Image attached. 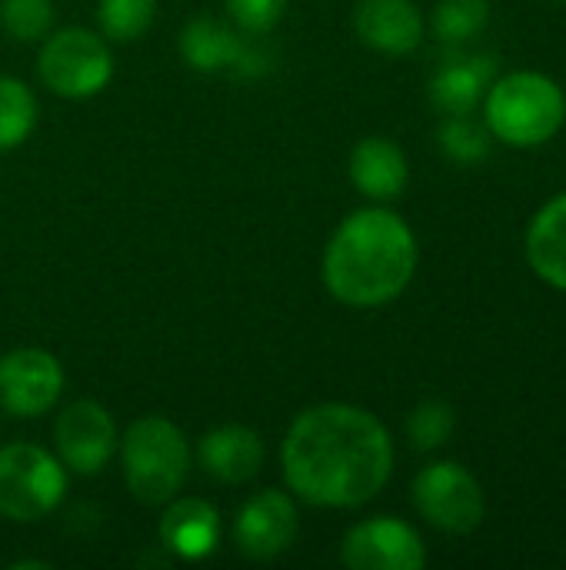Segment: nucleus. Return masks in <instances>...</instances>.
I'll use <instances>...</instances> for the list:
<instances>
[{
  "mask_svg": "<svg viewBox=\"0 0 566 570\" xmlns=\"http://www.w3.org/2000/svg\"><path fill=\"white\" fill-rule=\"evenodd\" d=\"M53 441L60 464L73 474H100L117 448V428L103 404L73 401L60 411L53 424Z\"/></svg>",
  "mask_w": 566,
  "mask_h": 570,
  "instance_id": "9d476101",
  "label": "nucleus"
},
{
  "mask_svg": "<svg viewBox=\"0 0 566 570\" xmlns=\"http://www.w3.org/2000/svg\"><path fill=\"white\" fill-rule=\"evenodd\" d=\"M157 534L170 554L183 561H203L220 544V514L203 498H170Z\"/></svg>",
  "mask_w": 566,
  "mask_h": 570,
  "instance_id": "f8f14e48",
  "label": "nucleus"
},
{
  "mask_svg": "<svg viewBox=\"0 0 566 570\" xmlns=\"http://www.w3.org/2000/svg\"><path fill=\"white\" fill-rule=\"evenodd\" d=\"M120 458L127 491L150 508L177 498L190 474V444L183 431L157 414L140 417L127 428Z\"/></svg>",
  "mask_w": 566,
  "mask_h": 570,
  "instance_id": "20e7f679",
  "label": "nucleus"
},
{
  "mask_svg": "<svg viewBox=\"0 0 566 570\" xmlns=\"http://www.w3.org/2000/svg\"><path fill=\"white\" fill-rule=\"evenodd\" d=\"M37 70L47 90H53L57 97L67 100L97 97L113 77L110 43L103 33L83 27H63L57 33H47L37 57Z\"/></svg>",
  "mask_w": 566,
  "mask_h": 570,
  "instance_id": "423d86ee",
  "label": "nucleus"
},
{
  "mask_svg": "<svg viewBox=\"0 0 566 570\" xmlns=\"http://www.w3.org/2000/svg\"><path fill=\"white\" fill-rule=\"evenodd\" d=\"M23 568H50V564H47V561H17V564H13V570Z\"/></svg>",
  "mask_w": 566,
  "mask_h": 570,
  "instance_id": "a878e982",
  "label": "nucleus"
},
{
  "mask_svg": "<svg viewBox=\"0 0 566 570\" xmlns=\"http://www.w3.org/2000/svg\"><path fill=\"white\" fill-rule=\"evenodd\" d=\"M490 20V0H440L434 10V33L447 43L477 37Z\"/></svg>",
  "mask_w": 566,
  "mask_h": 570,
  "instance_id": "412c9836",
  "label": "nucleus"
},
{
  "mask_svg": "<svg viewBox=\"0 0 566 570\" xmlns=\"http://www.w3.org/2000/svg\"><path fill=\"white\" fill-rule=\"evenodd\" d=\"M527 261L540 281L566 291V194L537 210L527 227Z\"/></svg>",
  "mask_w": 566,
  "mask_h": 570,
  "instance_id": "f3484780",
  "label": "nucleus"
},
{
  "mask_svg": "<svg viewBox=\"0 0 566 570\" xmlns=\"http://www.w3.org/2000/svg\"><path fill=\"white\" fill-rule=\"evenodd\" d=\"M157 0H100L97 3V20L100 33L113 43H130L143 37L153 23Z\"/></svg>",
  "mask_w": 566,
  "mask_h": 570,
  "instance_id": "aec40b11",
  "label": "nucleus"
},
{
  "mask_svg": "<svg viewBox=\"0 0 566 570\" xmlns=\"http://www.w3.org/2000/svg\"><path fill=\"white\" fill-rule=\"evenodd\" d=\"M354 27L380 53H410L424 40V17L414 0H360Z\"/></svg>",
  "mask_w": 566,
  "mask_h": 570,
  "instance_id": "4468645a",
  "label": "nucleus"
},
{
  "mask_svg": "<svg viewBox=\"0 0 566 570\" xmlns=\"http://www.w3.org/2000/svg\"><path fill=\"white\" fill-rule=\"evenodd\" d=\"M67 494L63 464L40 444L0 448V518L13 524L43 521Z\"/></svg>",
  "mask_w": 566,
  "mask_h": 570,
  "instance_id": "39448f33",
  "label": "nucleus"
},
{
  "mask_svg": "<svg viewBox=\"0 0 566 570\" xmlns=\"http://www.w3.org/2000/svg\"><path fill=\"white\" fill-rule=\"evenodd\" d=\"M417 271V237L387 207L344 217L324 250V284L347 307H384L397 301Z\"/></svg>",
  "mask_w": 566,
  "mask_h": 570,
  "instance_id": "f03ea898",
  "label": "nucleus"
},
{
  "mask_svg": "<svg viewBox=\"0 0 566 570\" xmlns=\"http://www.w3.org/2000/svg\"><path fill=\"white\" fill-rule=\"evenodd\" d=\"M410 494H414V508L420 511V518L447 534L477 531L484 521V511H487L477 478L457 461L427 464L414 478Z\"/></svg>",
  "mask_w": 566,
  "mask_h": 570,
  "instance_id": "0eeeda50",
  "label": "nucleus"
},
{
  "mask_svg": "<svg viewBox=\"0 0 566 570\" xmlns=\"http://www.w3.org/2000/svg\"><path fill=\"white\" fill-rule=\"evenodd\" d=\"M287 488L314 508H360L374 501L394 471L390 431L357 404L307 407L287 431Z\"/></svg>",
  "mask_w": 566,
  "mask_h": 570,
  "instance_id": "f257e3e1",
  "label": "nucleus"
},
{
  "mask_svg": "<svg viewBox=\"0 0 566 570\" xmlns=\"http://www.w3.org/2000/svg\"><path fill=\"white\" fill-rule=\"evenodd\" d=\"M0 27L20 40H43L53 27V0H0Z\"/></svg>",
  "mask_w": 566,
  "mask_h": 570,
  "instance_id": "4be33fe9",
  "label": "nucleus"
},
{
  "mask_svg": "<svg viewBox=\"0 0 566 570\" xmlns=\"http://www.w3.org/2000/svg\"><path fill=\"white\" fill-rule=\"evenodd\" d=\"M297 531L300 518L294 498L287 491H260L237 511L234 544L250 561H274L294 548Z\"/></svg>",
  "mask_w": 566,
  "mask_h": 570,
  "instance_id": "9b49d317",
  "label": "nucleus"
},
{
  "mask_svg": "<svg viewBox=\"0 0 566 570\" xmlns=\"http://www.w3.org/2000/svg\"><path fill=\"white\" fill-rule=\"evenodd\" d=\"M180 57L187 60V67L200 73H217V70L244 73L247 63H254V53L244 43V37L214 17H197L180 30Z\"/></svg>",
  "mask_w": 566,
  "mask_h": 570,
  "instance_id": "2eb2a0df",
  "label": "nucleus"
},
{
  "mask_svg": "<svg viewBox=\"0 0 566 570\" xmlns=\"http://www.w3.org/2000/svg\"><path fill=\"white\" fill-rule=\"evenodd\" d=\"M487 130L510 147H540L566 120V97L557 80L517 70L494 80L484 94Z\"/></svg>",
  "mask_w": 566,
  "mask_h": 570,
  "instance_id": "7ed1b4c3",
  "label": "nucleus"
},
{
  "mask_svg": "<svg viewBox=\"0 0 566 570\" xmlns=\"http://www.w3.org/2000/svg\"><path fill=\"white\" fill-rule=\"evenodd\" d=\"M37 127V97L17 77H0V154L20 147Z\"/></svg>",
  "mask_w": 566,
  "mask_h": 570,
  "instance_id": "6ab92c4d",
  "label": "nucleus"
},
{
  "mask_svg": "<svg viewBox=\"0 0 566 570\" xmlns=\"http://www.w3.org/2000/svg\"><path fill=\"white\" fill-rule=\"evenodd\" d=\"M494 57H460L430 80V100L440 114H470L494 83Z\"/></svg>",
  "mask_w": 566,
  "mask_h": 570,
  "instance_id": "a211bd4d",
  "label": "nucleus"
},
{
  "mask_svg": "<svg viewBox=\"0 0 566 570\" xmlns=\"http://www.w3.org/2000/svg\"><path fill=\"white\" fill-rule=\"evenodd\" d=\"M230 20L247 33H267L280 23L287 0H227Z\"/></svg>",
  "mask_w": 566,
  "mask_h": 570,
  "instance_id": "393cba45",
  "label": "nucleus"
},
{
  "mask_svg": "<svg viewBox=\"0 0 566 570\" xmlns=\"http://www.w3.org/2000/svg\"><path fill=\"white\" fill-rule=\"evenodd\" d=\"M63 394V367L43 347H17L0 357V411L40 417Z\"/></svg>",
  "mask_w": 566,
  "mask_h": 570,
  "instance_id": "6e6552de",
  "label": "nucleus"
},
{
  "mask_svg": "<svg viewBox=\"0 0 566 570\" xmlns=\"http://www.w3.org/2000/svg\"><path fill=\"white\" fill-rule=\"evenodd\" d=\"M350 180L370 200H394L410 180L404 150L387 137H364L350 150Z\"/></svg>",
  "mask_w": 566,
  "mask_h": 570,
  "instance_id": "dca6fc26",
  "label": "nucleus"
},
{
  "mask_svg": "<svg viewBox=\"0 0 566 570\" xmlns=\"http://www.w3.org/2000/svg\"><path fill=\"white\" fill-rule=\"evenodd\" d=\"M440 147L447 150V157H454L457 164H480L490 154V137L487 130L470 120L467 114H450L440 124Z\"/></svg>",
  "mask_w": 566,
  "mask_h": 570,
  "instance_id": "5701e85b",
  "label": "nucleus"
},
{
  "mask_svg": "<svg viewBox=\"0 0 566 570\" xmlns=\"http://www.w3.org/2000/svg\"><path fill=\"white\" fill-rule=\"evenodd\" d=\"M200 468L220 484H244L264 468V441L254 428L224 424L200 438Z\"/></svg>",
  "mask_w": 566,
  "mask_h": 570,
  "instance_id": "ddd939ff",
  "label": "nucleus"
},
{
  "mask_svg": "<svg viewBox=\"0 0 566 570\" xmlns=\"http://www.w3.org/2000/svg\"><path fill=\"white\" fill-rule=\"evenodd\" d=\"M340 561L350 570H420L427 564V548L407 521L370 518L347 531Z\"/></svg>",
  "mask_w": 566,
  "mask_h": 570,
  "instance_id": "1a4fd4ad",
  "label": "nucleus"
},
{
  "mask_svg": "<svg viewBox=\"0 0 566 570\" xmlns=\"http://www.w3.org/2000/svg\"><path fill=\"white\" fill-rule=\"evenodd\" d=\"M454 428H457V417L447 401H424L407 421V434L417 451H434V448L447 444Z\"/></svg>",
  "mask_w": 566,
  "mask_h": 570,
  "instance_id": "b1692460",
  "label": "nucleus"
}]
</instances>
